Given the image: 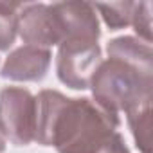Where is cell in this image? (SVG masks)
I'll return each mask as SVG.
<instances>
[{
    "label": "cell",
    "instance_id": "2",
    "mask_svg": "<svg viewBox=\"0 0 153 153\" xmlns=\"http://www.w3.org/2000/svg\"><path fill=\"white\" fill-rule=\"evenodd\" d=\"M0 131L15 144H27L36 133V99L27 90L6 88L0 96Z\"/></svg>",
    "mask_w": 153,
    "mask_h": 153
},
{
    "label": "cell",
    "instance_id": "4",
    "mask_svg": "<svg viewBox=\"0 0 153 153\" xmlns=\"http://www.w3.org/2000/svg\"><path fill=\"white\" fill-rule=\"evenodd\" d=\"M51 63V54L47 49L40 47H20L6 61L2 76L18 81H36L42 79Z\"/></svg>",
    "mask_w": 153,
    "mask_h": 153
},
{
    "label": "cell",
    "instance_id": "7",
    "mask_svg": "<svg viewBox=\"0 0 153 153\" xmlns=\"http://www.w3.org/2000/svg\"><path fill=\"white\" fill-rule=\"evenodd\" d=\"M97 153H128V149L124 148L121 135H119V133H114V135L106 140V144H105Z\"/></svg>",
    "mask_w": 153,
    "mask_h": 153
},
{
    "label": "cell",
    "instance_id": "8",
    "mask_svg": "<svg viewBox=\"0 0 153 153\" xmlns=\"http://www.w3.org/2000/svg\"><path fill=\"white\" fill-rule=\"evenodd\" d=\"M2 149H4V139L0 137V151H2Z\"/></svg>",
    "mask_w": 153,
    "mask_h": 153
},
{
    "label": "cell",
    "instance_id": "3",
    "mask_svg": "<svg viewBox=\"0 0 153 153\" xmlns=\"http://www.w3.org/2000/svg\"><path fill=\"white\" fill-rule=\"evenodd\" d=\"M16 29L31 47L43 49L63 42L61 27L52 6H43V4L22 6Z\"/></svg>",
    "mask_w": 153,
    "mask_h": 153
},
{
    "label": "cell",
    "instance_id": "6",
    "mask_svg": "<svg viewBox=\"0 0 153 153\" xmlns=\"http://www.w3.org/2000/svg\"><path fill=\"white\" fill-rule=\"evenodd\" d=\"M96 9H99V11L103 13L105 22H106L112 29H119V27H124V25H128V24L131 22L135 4H130V2L99 4V6H96Z\"/></svg>",
    "mask_w": 153,
    "mask_h": 153
},
{
    "label": "cell",
    "instance_id": "5",
    "mask_svg": "<svg viewBox=\"0 0 153 153\" xmlns=\"http://www.w3.org/2000/svg\"><path fill=\"white\" fill-rule=\"evenodd\" d=\"M20 4H0V51L7 49L16 33L18 25V9Z\"/></svg>",
    "mask_w": 153,
    "mask_h": 153
},
{
    "label": "cell",
    "instance_id": "1",
    "mask_svg": "<svg viewBox=\"0 0 153 153\" xmlns=\"http://www.w3.org/2000/svg\"><path fill=\"white\" fill-rule=\"evenodd\" d=\"M97 40L70 38L61 43L58 54V76L72 88H87L101 63Z\"/></svg>",
    "mask_w": 153,
    "mask_h": 153
}]
</instances>
